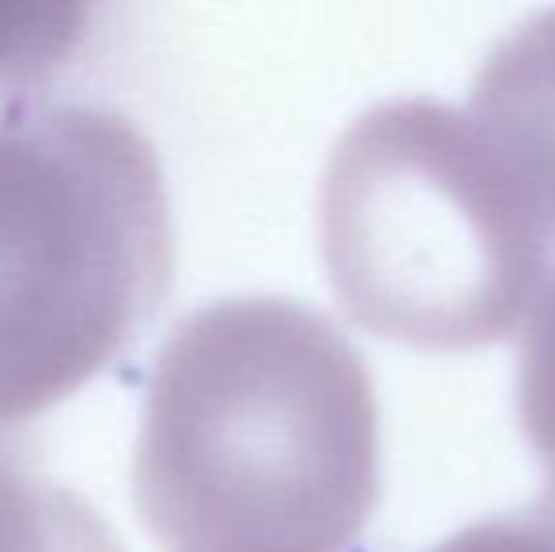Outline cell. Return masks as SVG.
<instances>
[{"instance_id":"7","label":"cell","mask_w":555,"mask_h":552,"mask_svg":"<svg viewBox=\"0 0 555 552\" xmlns=\"http://www.w3.org/2000/svg\"><path fill=\"white\" fill-rule=\"evenodd\" d=\"M518 413L555 488V280L537 299L518 348Z\"/></svg>"},{"instance_id":"3","label":"cell","mask_w":555,"mask_h":552,"mask_svg":"<svg viewBox=\"0 0 555 552\" xmlns=\"http://www.w3.org/2000/svg\"><path fill=\"white\" fill-rule=\"evenodd\" d=\"M318 235L344 310L427 352L503 341L548 261V231L483 133L435 99H389L344 129Z\"/></svg>"},{"instance_id":"8","label":"cell","mask_w":555,"mask_h":552,"mask_svg":"<svg viewBox=\"0 0 555 552\" xmlns=\"http://www.w3.org/2000/svg\"><path fill=\"white\" fill-rule=\"evenodd\" d=\"M435 552H555V500L465 526Z\"/></svg>"},{"instance_id":"5","label":"cell","mask_w":555,"mask_h":552,"mask_svg":"<svg viewBox=\"0 0 555 552\" xmlns=\"http://www.w3.org/2000/svg\"><path fill=\"white\" fill-rule=\"evenodd\" d=\"M0 552H125V545L80 492L0 447Z\"/></svg>"},{"instance_id":"4","label":"cell","mask_w":555,"mask_h":552,"mask_svg":"<svg viewBox=\"0 0 555 552\" xmlns=\"http://www.w3.org/2000/svg\"><path fill=\"white\" fill-rule=\"evenodd\" d=\"M473 126L555 239V8L488 53L473 84Z\"/></svg>"},{"instance_id":"6","label":"cell","mask_w":555,"mask_h":552,"mask_svg":"<svg viewBox=\"0 0 555 552\" xmlns=\"http://www.w3.org/2000/svg\"><path fill=\"white\" fill-rule=\"evenodd\" d=\"M83 23L80 4H0V84L53 73L83 38Z\"/></svg>"},{"instance_id":"2","label":"cell","mask_w":555,"mask_h":552,"mask_svg":"<svg viewBox=\"0 0 555 552\" xmlns=\"http://www.w3.org/2000/svg\"><path fill=\"white\" fill-rule=\"evenodd\" d=\"M175 273L152 140L99 103L0 111V427L137 341Z\"/></svg>"},{"instance_id":"1","label":"cell","mask_w":555,"mask_h":552,"mask_svg":"<svg viewBox=\"0 0 555 552\" xmlns=\"http://www.w3.org/2000/svg\"><path fill=\"white\" fill-rule=\"evenodd\" d=\"M132 500L163 552H348L378 508L359 348L284 295L190 310L152 360Z\"/></svg>"}]
</instances>
